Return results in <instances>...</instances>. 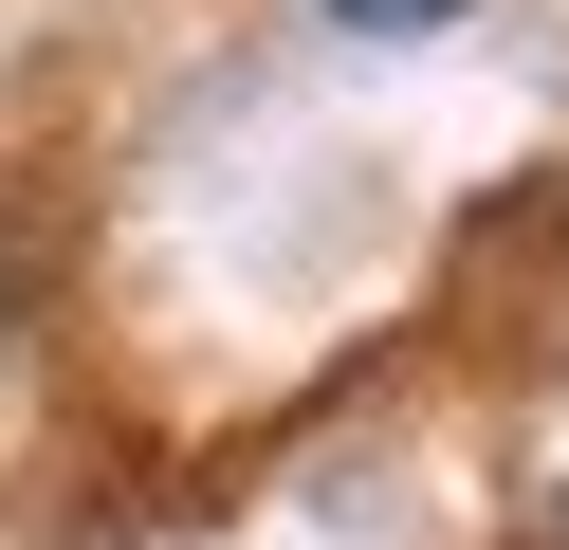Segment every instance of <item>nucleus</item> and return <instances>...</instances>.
<instances>
[{"label":"nucleus","instance_id":"obj_1","mask_svg":"<svg viewBox=\"0 0 569 550\" xmlns=\"http://www.w3.org/2000/svg\"><path fill=\"white\" fill-rule=\"evenodd\" d=\"M331 19H349V37H441L459 0H331Z\"/></svg>","mask_w":569,"mask_h":550}]
</instances>
